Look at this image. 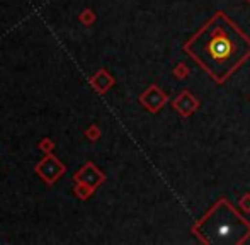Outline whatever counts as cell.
Here are the masks:
<instances>
[{"mask_svg": "<svg viewBox=\"0 0 250 245\" xmlns=\"http://www.w3.org/2000/svg\"><path fill=\"white\" fill-rule=\"evenodd\" d=\"M89 82H90V85H92V89L102 96V94H105L112 85H114V77H112L105 68H101L90 77Z\"/></svg>", "mask_w": 250, "mask_h": 245, "instance_id": "cell-7", "label": "cell"}, {"mask_svg": "<svg viewBox=\"0 0 250 245\" xmlns=\"http://www.w3.org/2000/svg\"><path fill=\"white\" fill-rule=\"evenodd\" d=\"M238 206H240V209L244 213H250V192H245L244 196H240Z\"/></svg>", "mask_w": 250, "mask_h": 245, "instance_id": "cell-13", "label": "cell"}, {"mask_svg": "<svg viewBox=\"0 0 250 245\" xmlns=\"http://www.w3.org/2000/svg\"><path fill=\"white\" fill-rule=\"evenodd\" d=\"M189 72H191V70L186 66V63H179V65H175V68H174V77L179 80H184L186 77L189 75Z\"/></svg>", "mask_w": 250, "mask_h": 245, "instance_id": "cell-11", "label": "cell"}, {"mask_svg": "<svg viewBox=\"0 0 250 245\" xmlns=\"http://www.w3.org/2000/svg\"><path fill=\"white\" fill-rule=\"evenodd\" d=\"M83 136H85L89 142H97L101 138V128L97 124H90L89 128L83 131Z\"/></svg>", "mask_w": 250, "mask_h": 245, "instance_id": "cell-10", "label": "cell"}, {"mask_svg": "<svg viewBox=\"0 0 250 245\" xmlns=\"http://www.w3.org/2000/svg\"><path fill=\"white\" fill-rule=\"evenodd\" d=\"M249 99H250V97H249Z\"/></svg>", "mask_w": 250, "mask_h": 245, "instance_id": "cell-15", "label": "cell"}, {"mask_svg": "<svg viewBox=\"0 0 250 245\" xmlns=\"http://www.w3.org/2000/svg\"><path fill=\"white\" fill-rule=\"evenodd\" d=\"M79 20L83 24V26H92L96 22V12L92 9H83L79 16Z\"/></svg>", "mask_w": 250, "mask_h": 245, "instance_id": "cell-9", "label": "cell"}, {"mask_svg": "<svg viewBox=\"0 0 250 245\" xmlns=\"http://www.w3.org/2000/svg\"><path fill=\"white\" fill-rule=\"evenodd\" d=\"M138 102L142 104V107H145L148 113L157 114L158 111L168 102V97L157 83H151V85H148L142 94H140Z\"/></svg>", "mask_w": 250, "mask_h": 245, "instance_id": "cell-4", "label": "cell"}, {"mask_svg": "<svg viewBox=\"0 0 250 245\" xmlns=\"http://www.w3.org/2000/svg\"><path fill=\"white\" fill-rule=\"evenodd\" d=\"M104 181H105V174L102 172V170H99V167L92 162L83 163V165L73 174V183H83V184L90 185L92 189H96V191L99 185L104 184Z\"/></svg>", "mask_w": 250, "mask_h": 245, "instance_id": "cell-5", "label": "cell"}, {"mask_svg": "<svg viewBox=\"0 0 250 245\" xmlns=\"http://www.w3.org/2000/svg\"><path fill=\"white\" fill-rule=\"evenodd\" d=\"M214 83H225L250 58V36L227 12L218 10L182 46Z\"/></svg>", "mask_w": 250, "mask_h": 245, "instance_id": "cell-1", "label": "cell"}, {"mask_svg": "<svg viewBox=\"0 0 250 245\" xmlns=\"http://www.w3.org/2000/svg\"><path fill=\"white\" fill-rule=\"evenodd\" d=\"M247 2H249V3H250V0H247Z\"/></svg>", "mask_w": 250, "mask_h": 245, "instance_id": "cell-14", "label": "cell"}, {"mask_svg": "<svg viewBox=\"0 0 250 245\" xmlns=\"http://www.w3.org/2000/svg\"><path fill=\"white\" fill-rule=\"evenodd\" d=\"M191 232L204 245H242L250 239V222L227 198H220Z\"/></svg>", "mask_w": 250, "mask_h": 245, "instance_id": "cell-2", "label": "cell"}, {"mask_svg": "<svg viewBox=\"0 0 250 245\" xmlns=\"http://www.w3.org/2000/svg\"><path fill=\"white\" fill-rule=\"evenodd\" d=\"M73 192H75V196L80 199V201H87L89 198H92L96 189H92L90 185H87L83 183H75V185H73Z\"/></svg>", "mask_w": 250, "mask_h": 245, "instance_id": "cell-8", "label": "cell"}, {"mask_svg": "<svg viewBox=\"0 0 250 245\" xmlns=\"http://www.w3.org/2000/svg\"><path fill=\"white\" fill-rule=\"evenodd\" d=\"M172 107L177 111V114L181 118H189L198 111L199 101L196 99L189 90H182V92L172 101Z\"/></svg>", "mask_w": 250, "mask_h": 245, "instance_id": "cell-6", "label": "cell"}, {"mask_svg": "<svg viewBox=\"0 0 250 245\" xmlns=\"http://www.w3.org/2000/svg\"><path fill=\"white\" fill-rule=\"evenodd\" d=\"M38 148L44 153H51L53 150H55V142H53L51 138H43L40 143H38Z\"/></svg>", "mask_w": 250, "mask_h": 245, "instance_id": "cell-12", "label": "cell"}, {"mask_svg": "<svg viewBox=\"0 0 250 245\" xmlns=\"http://www.w3.org/2000/svg\"><path fill=\"white\" fill-rule=\"evenodd\" d=\"M34 172L46 185H55L60 177L66 172V165L53 153H44V157L34 167Z\"/></svg>", "mask_w": 250, "mask_h": 245, "instance_id": "cell-3", "label": "cell"}]
</instances>
